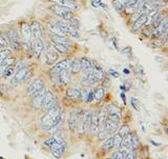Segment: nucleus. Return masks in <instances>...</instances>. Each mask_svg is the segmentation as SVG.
I'll use <instances>...</instances> for the list:
<instances>
[{"label":"nucleus","instance_id":"1","mask_svg":"<svg viewBox=\"0 0 168 159\" xmlns=\"http://www.w3.org/2000/svg\"><path fill=\"white\" fill-rule=\"evenodd\" d=\"M64 113L62 112L61 106L57 105L53 109H50L41 117V126L46 131H51L57 128L64 119Z\"/></svg>","mask_w":168,"mask_h":159},{"label":"nucleus","instance_id":"2","mask_svg":"<svg viewBox=\"0 0 168 159\" xmlns=\"http://www.w3.org/2000/svg\"><path fill=\"white\" fill-rule=\"evenodd\" d=\"M47 8L51 12H53L57 17H59L60 19L64 20V21H67V22L69 20L73 19L74 17H76L74 11H72L71 8H68L67 7H64V5H61V4L50 3Z\"/></svg>","mask_w":168,"mask_h":159},{"label":"nucleus","instance_id":"3","mask_svg":"<svg viewBox=\"0 0 168 159\" xmlns=\"http://www.w3.org/2000/svg\"><path fill=\"white\" fill-rule=\"evenodd\" d=\"M20 37H21L22 43L27 48L28 51H31L32 45V33L28 22H22L20 24Z\"/></svg>","mask_w":168,"mask_h":159},{"label":"nucleus","instance_id":"4","mask_svg":"<svg viewBox=\"0 0 168 159\" xmlns=\"http://www.w3.org/2000/svg\"><path fill=\"white\" fill-rule=\"evenodd\" d=\"M55 21H56L58 27L64 32L66 36H72L77 39L80 38V34H79V32H78V30L75 28L74 27H72L67 21H64V20H62V19H58V20H55Z\"/></svg>","mask_w":168,"mask_h":159},{"label":"nucleus","instance_id":"5","mask_svg":"<svg viewBox=\"0 0 168 159\" xmlns=\"http://www.w3.org/2000/svg\"><path fill=\"white\" fill-rule=\"evenodd\" d=\"M31 51H32V55H33V58L36 61H38L40 57H41L42 53L44 52V41H43V39L38 38L32 40Z\"/></svg>","mask_w":168,"mask_h":159},{"label":"nucleus","instance_id":"6","mask_svg":"<svg viewBox=\"0 0 168 159\" xmlns=\"http://www.w3.org/2000/svg\"><path fill=\"white\" fill-rule=\"evenodd\" d=\"M44 90V81L41 78H37L27 88V94L31 97H36Z\"/></svg>","mask_w":168,"mask_h":159},{"label":"nucleus","instance_id":"7","mask_svg":"<svg viewBox=\"0 0 168 159\" xmlns=\"http://www.w3.org/2000/svg\"><path fill=\"white\" fill-rule=\"evenodd\" d=\"M147 20H148V17H147L146 13L140 14V15L131 22V24H130V32H131V33H138V32H140L141 28H143L144 25H146Z\"/></svg>","mask_w":168,"mask_h":159},{"label":"nucleus","instance_id":"8","mask_svg":"<svg viewBox=\"0 0 168 159\" xmlns=\"http://www.w3.org/2000/svg\"><path fill=\"white\" fill-rule=\"evenodd\" d=\"M59 105V102H58V99L56 96L54 95V93L52 91H47L44 94V98H43V105L42 108L47 111L50 109H53L55 106Z\"/></svg>","mask_w":168,"mask_h":159},{"label":"nucleus","instance_id":"9","mask_svg":"<svg viewBox=\"0 0 168 159\" xmlns=\"http://www.w3.org/2000/svg\"><path fill=\"white\" fill-rule=\"evenodd\" d=\"M66 149H67V142L65 140L59 141V142L55 143L53 146H51V152L55 158L59 159L61 158L63 154L65 153Z\"/></svg>","mask_w":168,"mask_h":159},{"label":"nucleus","instance_id":"10","mask_svg":"<svg viewBox=\"0 0 168 159\" xmlns=\"http://www.w3.org/2000/svg\"><path fill=\"white\" fill-rule=\"evenodd\" d=\"M68 65H69V59H67V58L62 59V60H60L59 62L55 63L50 70L47 71V74L50 75V76L51 75H58L63 70H68Z\"/></svg>","mask_w":168,"mask_h":159},{"label":"nucleus","instance_id":"11","mask_svg":"<svg viewBox=\"0 0 168 159\" xmlns=\"http://www.w3.org/2000/svg\"><path fill=\"white\" fill-rule=\"evenodd\" d=\"M106 117L109 119L117 121L119 122L120 119L122 118V114H121V110L118 108L116 105H108L106 108Z\"/></svg>","mask_w":168,"mask_h":159},{"label":"nucleus","instance_id":"12","mask_svg":"<svg viewBox=\"0 0 168 159\" xmlns=\"http://www.w3.org/2000/svg\"><path fill=\"white\" fill-rule=\"evenodd\" d=\"M30 28L32 33V40L42 38V28L39 21H37V20H32L30 22Z\"/></svg>","mask_w":168,"mask_h":159},{"label":"nucleus","instance_id":"13","mask_svg":"<svg viewBox=\"0 0 168 159\" xmlns=\"http://www.w3.org/2000/svg\"><path fill=\"white\" fill-rule=\"evenodd\" d=\"M81 117H82V114L76 113V111L71 113V115H69L68 117V120H67V123H68V129L71 130L72 132H76L78 124H79V122L81 121Z\"/></svg>","mask_w":168,"mask_h":159},{"label":"nucleus","instance_id":"14","mask_svg":"<svg viewBox=\"0 0 168 159\" xmlns=\"http://www.w3.org/2000/svg\"><path fill=\"white\" fill-rule=\"evenodd\" d=\"M48 39H50V41H52V43L65 44V45H67L68 48L72 45L71 40H69L68 36H60V35H55V34H50V35H48Z\"/></svg>","mask_w":168,"mask_h":159},{"label":"nucleus","instance_id":"15","mask_svg":"<svg viewBox=\"0 0 168 159\" xmlns=\"http://www.w3.org/2000/svg\"><path fill=\"white\" fill-rule=\"evenodd\" d=\"M60 58V55L56 51H46L45 53V64L52 66L56 63Z\"/></svg>","mask_w":168,"mask_h":159},{"label":"nucleus","instance_id":"16","mask_svg":"<svg viewBox=\"0 0 168 159\" xmlns=\"http://www.w3.org/2000/svg\"><path fill=\"white\" fill-rule=\"evenodd\" d=\"M91 73L92 75L97 78L98 81H102V80L104 79V77H105V73H104L102 66H100L99 64H98L97 62L94 61L92 60V69H91Z\"/></svg>","mask_w":168,"mask_h":159},{"label":"nucleus","instance_id":"17","mask_svg":"<svg viewBox=\"0 0 168 159\" xmlns=\"http://www.w3.org/2000/svg\"><path fill=\"white\" fill-rule=\"evenodd\" d=\"M89 133L92 136H96L99 134L100 131V126H99V120H98V115L96 113H92V116H91V126H89Z\"/></svg>","mask_w":168,"mask_h":159},{"label":"nucleus","instance_id":"18","mask_svg":"<svg viewBox=\"0 0 168 159\" xmlns=\"http://www.w3.org/2000/svg\"><path fill=\"white\" fill-rule=\"evenodd\" d=\"M68 71L71 74L73 75H77L81 72V63H80V59L75 57V58L69 60V65H68Z\"/></svg>","mask_w":168,"mask_h":159},{"label":"nucleus","instance_id":"19","mask_svg":"<svg viewBox=\"0 0 168 159\" xmlns=\"http://www.w3.org/2000/svg\"><path fill=\"white\" fill-rule=\"evenodd\" d=\"M50 3H57V4H61L64 5V7H67L68 8H71L72 11H79V5L77 4V2H72L69 0H46Z\"/></svg>","mask_w":168,"mask_h":159},{"label":"nucleus","instance_id":"20","mask_svg":"<svg viewBox=\"0 0 168 159\" xmlns=\"http://www.w3.org/2000/svg\"><path fill=\"white\" fill-rule=\"evenodd\" d=\"M118 123L119 122H117V121H114V120H111L106 117L105 121H104L103 128L105 129L109 134H115V133L118 131V126H119Z\"/></svg>","mask_w":168,"mask_h":159},{"label":"nucleus","instance_id":"21","mask_svg":"<svg viewBox=\"0 0 168 159\" xmlns=\"http://www.w3.org/2000/svg\"><path fill=\"white\" fill-rule=\"evenodd\" d=\"M54 50L57 52L60 56H69L71 55V49L65 44H60V43H52Z\"/></svg>","mask_w":168,"mask_h":159},{"label":"nucleus","instance_id":"22","mask_svg":"<svg viewBox=\"0 0 168 159\" xmlns=\"http://www.w3.org/2000/svg\"><path fill=\"white\" fill-rule=\"evenodd\" d=\"M131 0H111V3L118 12H122L127 5L130 3Z\"/></svg>","mask_w":168,"mask_h":159},{"label":"nucleus","instance_id":"23","mask_svg":"<svg viewBox=\"0 0 168 159\" xmlns=\"http://www.w3.org/2000/svg\"><path fill=\"white\" fill-rule=\"evenodd\" d=\"M80 63H81V71H83V72L91 71V69H92V60L89 59L88 57L83 56L82 58L80 59Z\"/></svg>","mask_w":168,"mask_h":159},{"label":"nucleus","instance_id":"24","mask_svg":"<svg viewBox=\"0 0 168 159\" xmlns=\"http://www.w3.org/2000/svg\"><path fill=\"white\" fill-rule=\"evenodd\" d=\"M61 85H69L71 83V73L68 70H63L58 74Z\"/></svg>","mask_w":168,"mask_h":159},{"label":"nucleus","instance_id":"25","mask_svg":"<svg viewBox=\"0 0 168 159\" xmlns=\"http://www.w3.org/2000/svg\"><path fill=\"white\" fill-rule=\"evenodd\" d=\"M65 94L68 98L73 100H80V90L76 88H67Z\"/></svg>","mask_w":168,"mask_h":159},{"label":"nucleus","instance_id":"26","mask_svg":"<svg viewBox=\"0 0 168 159\" xmlns=\"http://www.w3.org/2000/svg\"><path fill=\"white\" fill-rule=\"evenodd\" d=\"M44 94H45V91H43L40 93L39 95H37L36 97H33V106L36 109H41L42 105H43V98H44Z\"/></svg>","mask_w":168,"mask_h":159},{"label":"nucleus","instance_id":"27","mask_svg":"<svg viewBox=\"0 0 168 159\" xmlns=\"http://www.w3.org/2000/svg\"><path fill=\"white\" fill-rule=\"evenodd\" d=\"M91 116H92V112L91 110H86L85 112L82 113V117H81V120L83 121V123L86 126V128H89L91 122Z\"/></svg>","mask_w":168,"mask_h":159},{"label":"nucleus","instance_id":"28","mask_svg":"<svg viewBox=\"0 0 168 159\" xmlns=\"http://www.w3.org/2000/svg\"><path fill=\"white\" fill-rule=\"evenodd\" d=\"M104 95H105V89H104L102 85L97 86L96 90L94 91V98L97 101H101L103 99Z\"/></svg>","mask_w":168,"mask_h":159},{"label":"nucleus","instance_id":"29","mask_svg":"<svg viewBox=\"0 0 168 159\" xmlns=\"http://www.w3.org/2000/svg\"><path fill=\"white\" fill-rule=\"evenodd\" d=\"M14 65H15V62H14L13 64L8 65L7 68L3 71V78H5V79H8L10 77L13 76L14 72H15V68H14Z\"/></svg>","mask_w":168,"mask_h":159},{"label":"nucleus","instance_id":"30","mask_svg":"<svg viewBox=\"0 0 168 159\" xmlns=\"http://www.w3.org/2000/svg\"><path fill=\"white\" fill-rule=\"evenodd\" d=\"M129 133H130V129L127 124H123V126H121L120 129H119V131H118V134L120 136H122L123 138H125Z\"/></svg>","mask_w":168,"mask_h":159},{"label":"nucleus","instance_id":"31","mask_svg":"<svg viewBox=\"0 0 168 159\" xmlns=\"http://www.w3.org/2000/svg\"><path fill=\"white\" fill-rule=\"evenodd\" d=\"M102 147L104 150H106V151H109L111 147H114V139H112V137L106 138L102 144Z\"/></svg>","mask_w":168,"mask_h":159},{"label":"nucleus","instance_id":"32","mask_svg":"<svg viewBox=\"0 0 168 159\" xmlns=\"http://www.w3.org/2000/svg\"><path fill=\"white\" fill-rule=\"evenodd\" d=\"M86 126L85 124L83 123V121L81 120L80 122H79V124H78V126H77V129H76V131H77V133H78V135L80 136H83L84 134H85V131H86Z\"/></svg>","mask_w":168,"mask_h":159},{"label":"nucleus","instance_id":"33","mask_svg":"<svg viewBox=\"0 0 168 159\" xmlns=\"http://www.w3.org/2000/svg\"><path fill=\"white\" fill-rule=\"evenodd\" d=\"M112 139H114V146L116 147H120L122 146V142H123V137L122 136H120L117 133V134H115V136L112 137Z\"/></svg>","mask_w":168,"mask_h":159},{"label":"nucleus","instance_id":"34","mask_svg":"<svg viewBox=\"0 0 168 159\" xmlns=\"http://www.w3.org/2000/svg\"><path fill=\"white\" fill-rule=\"evenodd\" d=\"M7 47H8V41L3 34V32H2V34H0V49H3Z\"/></svg>","mask_w":168,"mask_h":159},{"label":"nucleus","instance_id":"35","mask_svg":"<svg viewBox=\"0 0 168 159\" xmlns=\"http://www.w3.org/2000/svg\"><path fill=\"white\" fill-rule=\"evenodd\" d=\"M55 143H57V141H56V139H55L54 136H52V137H50L48 139H46L44 142H43V144H44L45 146H48V147L53 146Z\"/></svg>","mask_w":168,"mask_h":159},{"label":"nucleus","instance_id":"36","mask_svg":"<svg viewBox=\"0 0 168 159\" xmlns=\"http://www.w3.org/2000/svg\"><path fill=\"white\" fill-rule=\"evenodd\" d=\"M99 137H100V139H106V138H108L109 137V133L106 131L105 129L102 128V129H100V131H99Z\"/></svg>","mask_w":168,"mask_h":159},{"label":"nucleus","instance_id":"37","mask_svg":"<svg viewBox=\"0 0 168 159\" xmlns=\"http://www.w3.org/2000/svg\"><path fill=\"white\" fill-rule=\"evenodd\" d=\"M20 85V83L17 81V80L15 79L14 77H10V85L12 86V88H17Z\"/></svg>","mask_w":168,"mask_h":159},{"label":"nucleus","instance_id":"38","mask_svg":"<svg viewBox=\"0 0 168 159\" xmlns=\"http://www.w3.org/2000/svg\"><path fill=\"white\" fill-rule=\"evenodd\" d=\"M111 159H124V157H123L122 153H121L120 151H117V152H115L114 154H112Z\"/></svg>","mask_w":168,"mask_h":159},{"label":"nucleus","instance_id":"39","mask_svg":"<svg viewBox=\"0 0 168 159\" xmlns=\"http://www.w3.org/2000/svg\"><path fill=\"white\" fill-rule=\"evenodd\" d=\"M124 159H136L135 151H130V152L128 153V155H127Z\"/></svg>","mask_w":168,"mask_h":159},{"label":"nucleus","instance_id":"40","mask_svg":"<svg viewBox=\"0 0 168 159\" xmlns=\"http://www.w3.org/2000/svg\"><path fill=\"white\" fill-rule=\"evenodd\" d=\"M91 99H94V91L87 93V102H91Z\"/></svg>","mask_w":168,"mask_h":159},{"label":"nucleus","instance_id":"41","mask_svg":"<svg viewBox=\"0 0 168 159\" xmlns=\"http://www.w3.org/2000/svg\"><path fill=\"white\" fill-rule=\"evenodd\" d=\"M101 1H102V0H92V1H91V4L94 5L95 8H98V7H99V5H100Z\"/></svg>","mask_w":168,"mask_h":159},{"label":"nucleus","instance_id":"42","mask_svg":"<svg viewBox=\"0 0 168 159\" xmlns=\"http://www.w3.org/2000/svg\"><path fill=\"white\" fill-rule=\"evenodd\" d=\"M109 72H111V74H112V76H114V77H119V73H117V72H115L112 70H111Z\"/></svg>","mask_w":168,"mask_h":159},{"label":"nucleus","instance_id":"43","mask_svg":"<svg viewBox=\"0 0 168 159\" xmlns=\"http://www.w3.org/2000/svg\"><path fill=\"white\" fill-rule=\"evenodd\" d=\"M124 73H125V74H128V73H129V71H128V70H126V69H125V70H124Z\"/></svg>","mask_w":168,"mask_h":159},{"label":"nucleus","instance_id":"44","mask_svg":"<svg viewBox=\"0 0 168 159\" xmlns=\"http://www.w3.org/2000/svg\"><path fill=\"white\" fill-rule=\"evenodd\" d=\"M69 1H72V2H77V0H69Z\"/></svg>","mask_w":168,"mask_h":159},{"label":"nucleus","instance_id":"45","mask_svg":"<svg viewBox=\"0 0 168 159\" xmlns=\"http://www.w3.org/2000/svg\"><path fill=\"white\" fill-rule=\"evenodd\" d=\"M0 34H2V32H1V30H0Z\"/></svg>","mask_w":168,"mask_h":159},{"label":"nucleus","instance_id":"46","mask_svg":"<svg viewBox=\"0 0 168 159\" xmlns=\"http://www.w3.org/2000/svg\"><path fill=\"white\" fill-rule=\"evenodd\" d=\"M107 159H111V158H107Z\"/></svg>","mask_w":168,"mask_h":159}]
</instances>
